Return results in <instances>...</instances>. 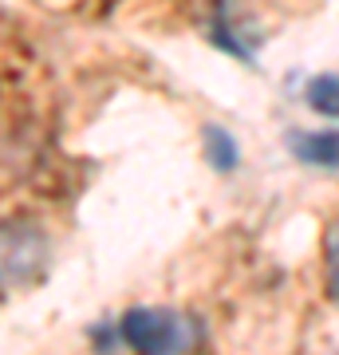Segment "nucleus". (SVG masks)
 Wrapping results in <instances>:
<instances>
[{
	"mask_svg": "<svg viewBox=\"0 0 339 355\" xmlns=\"http://www.w3.org/2000/svg\"><path fill=\"white\" fill-rule=\"evenodd\" d=\"M119 331L139 355H177L189 347V320L166 308H130Z\"/></svg>",
	"mask_w": 339,
	"mask_h": 355,
	"instance_id": "nucleus-1",
	"label": "nucleus"
},
{
	"mask_svg": "<svg viewBox=\"0 0 339 355\" xmlns=\"http://www.w3.org/2000/svg\"><path fill=\"white\" fill-rule=\"evenodd\" d=\"M48 261V237L28 221H8L4 225V284H28L44 272Z\"/></svg>",
	"mask_w": 339,
	"mask_h": 355,
	"instance_id": "nucleus-2",
	"label": "nucleus"
},
{
	"mask_svg": "<svg viewBox=\"0 0 339 355\" xmlns=\"http://www.w3.org/2000/svg\"><path fill=\"white\" fill-rule=\"evenodd\" d=\"M288 150L308 166H336L339 170V130H292Z\"/></svg>",
	"mask_w": 339,
	"mask_h": 355,
	"instance_id": "nucleus-3",
	"label": "nucleus"
},
{
	"mask_svg": "<svg viewBox=\"0 0 339 355\" xmlns=\"http://www.w3.org/2000/svg\"><path fill=\"white\" fill-rule=\"evenodd\" d=\"M304 99H308L312 111L339 119V76H315L308 83V91H304Z\"/></svg>",
	"mask_w": 339,
	"mask_h": 355,
	"instance_id": "nucleus-4",
	"label": "nucleus"
},
{
	"mask_svg": "<svg viewBox=\"0 0 339 355\" xmlns=\"http://www.w3.org/2000/svg\"><path fill=\"white\" fill-rule=\"evenodd\" d=\"M205 158H209L217 170H233V166H237L241 150H237V142L229 139V130L205 127Z\"/></svg>",
	"mask_w": 339,
	"mask_h": 355,
	"instance_id": "nucleus-5",
	"label": "nucleus"
},
{
	"mask_svg": "<svg viewBox=\"0 0 339 355\" xmlns=\"http://www.w3.org/2000/svg\"><path fill=\"white\" fill-rule=\"evenodd\" d=\"M327 288L339 300V221L327 229Z\"/></svg>",
	"mask_w": 339,
	"mask_h": 355,
	"instance_id": "nucleus-6",
	"label": "nucleus"
}]
</instances>
